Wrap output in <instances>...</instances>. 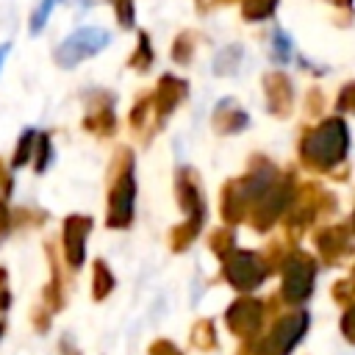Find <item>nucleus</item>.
<instances>
[{"label": "nucleus", "mask_w": 355, "mask_h": 355, "mask_svg": "<svg viewBox=\"0 0 355 355\" xmlns=\"http://www.w3.org/2000/svg\"><path fill=\"white\" fill-rule=\"evenodd\" d=\"M277 175H280V172H277V166H275L272 161L255 155L252 164H250V169H247L241 178H233V180H227V183L222 186V191H219V214H222V219H225L227 225L244 222V216L250 214V208H252V202L258 200V194H261Z\"/></svg>", "instance_id": "f03ea898"}, {"label": "nucleus", "mask_w": 355, "mask_h": 355, "mask_svg": "<svg viewBox=\"0 0 355 355\" xmlns=\"http://www.w3.org/2000/svg\"><path fill=\"white\" fill-rule=\"evenodd\" d=\"M83 130L94 136H111L116 130V114H114V94L108 92H94L86 100V116H83Z\"/></svg>", "instance_id": "4468645a"}, {"label": "nucleus", "mask_w": 355, "mask_h": 355, "mask_svg": "<svg viewBox=\"0 0 355 355\" xmlns=\"http://www.w3.org/2000/svg\"><path fill=\"white\" fill-rule=\"evenodd\" d=\"M266 322V302L255 297H239L227 311H225V324L230 333H236L244 341H252Z\"/></svg>", "instance_id": "f8f14e48"}, {"label": "nucleus", "mask_w": 355, "mask_h": 355, "mask_svg": "<svg viewBox=\"0 0 355 355\" xmlns=\"http://www.w3.org/2000/svg\"><path fill=\"white\" fill-rule=\"evenodd\" d=\"M8 53H11V44H8V42H6V44H0V69H3L6 58H8Z\"/></svg>", "instance_id": "79ce46f5"}, {"label": "nucleus", "mask_w": 355, "mask_h": 355, "mask_svg": "<svg viewBox=\"0 0 355 355\" xmlns=\"http://www.w3.org/2000/svg\"><path fill=\"white\" fill-rule=\"evenodd\" d=\"M3 333H6V322H0V338H3Z\"/></svg>", "instance_id": "c03bdc74"}, {"label": "nucleus", "mask_w": 355, "mask_h": 355, "mask_svg": "<svg viewBox=\"0 0 355 355\" xmlns=\"http://www.w3.org/2000/svg\"><path fill=\"white\" fill-rule=\"evenodd\" d=\"M11 305V291H8V272L0 266V313Z\"/></svg>", "instance_id": "c9c22d12"}, {"label": "nucleus", "mask_w": 355, "mask_h": 355, "mask_svg": "<svg viewBox=\"0 0 355 355\" xmlns=\"http://www.w3.org/2000/svg\"><path fill=\"white\" fill-rule=\"evenodd\" d=\"M336 208V197H330L319 183H305L300 189H294V197L286 208V230H291L294 236H300L305 227L313 225V219L319 214H327Z\"/></svg>", "instance_id": "423d86ee"}, {"label": "nucleus", "mask_w": 355, "mask_h": 355, "mask_svg": "<svg viewBox=\"0 0 355 355\" xmlns=\"http://www.w3.org/2000/svg\"><path fill=\"white\" fill-rule=\"evenodd\" d=\"M155 61V53H153V44H150V33L147 31H139V44L133 50V55L128 58V67L136 69V72H147Z\"/></svg>", "instance_id": "aec40b11"}, {"label": "nucleus", "mask_w": 355, "mask_h": 355, "mask_svg": "<svg viewBox=\"0 0 355 355\" xmlns=\"http://www.w3.org/2000/svg\"><path fill=\"white\" fill-rule=\"evenodd\" d=\"M352 108V83H344V89H341V97H338V103H336V111H349Z\"/></svg>", "instance_id": "e433bc0d"}, {"label": "nucleus", "mask_w": 355, "mask_h": 355, "mask_svg": "<svg viewBox=\"0 0 355 355\" xmlns=\"http://www.w3.org/2000/svg\"><path fill=\"white\" fill-rule=\"evenodd\" d=\"M272 58L277 64H288V58H291V36L280 28L272 31Z\"/></svg>", "instance_id": "cd10ccee"}, {"label": "nucleus", "mask_w": 355, "mask_h": 355, "mask_svg": "<svg viewBox=\"0 0 355 355\" xmlns=\"http://www.w3.org/2000/svg\"><path fill=\"white\" fill-rule=\"evenodd\" d=\"M211 125L216 133L222 136H233L239 130H244L250 125V114L233 100V97H225L214 105V114H211Z\"/></svg>", "instance_id": "f3484780"}, {"label": "nucleus", "mask_w": 355, "mask_h": 355, "mask_svg": "<svg viewBox=\"0 0 355 355\" xmlns=\"http://www.w3.org/2000/svg\"><path fill=\"white\" fill-rule=\"evenodd\" d=\"M92 233V216L69 214L61 225V250L69 269H80L86 261V239Z\"/></svg>", "instance_id": "ddd939ff"}, {"label": "nucleus", "mask_w": 355, "mask_h": 355, "mask_svg": "<svg viewBox=\"0 0 355 355\" xmlns=\"http://www.w3.org/2000/svg\"><path fill=\"white\" fill-rule=\"evenodd\" d=\"M194 47H197V33L194 31H180L172 42V61L189 64L191 55H194Z\"/></svg>", "instance_id": "4be33fe9"}, {"label": "nucleus", "mask_w": 355, "mask_h": 355, "mask_svg": "<svg viewBox=\"0 0 355 355\" xmlns=\"http://www.w3.org/2000/svg\"><path fill=\"white\" fill-rule=\"evenodd\" d=\"M147 119L153 122L150 94H144V97H139V100L133 103V108H130V128H133L136 133H141V130H144V125H147Z\"/></svg>", "instance_id": "c85d7f7f"}, {"label": "nucleus", "mask_w": 355, "mask_h": 355, "mask_svg": "<svg viewBox=\"0 0 355 355\" xmlns=\"http://www.w3.org/2000/svg\"><path fill=\"white\" fill-rule=\"evenodd\" d=\"M349 319H352V311L347 308V311H344V319H341V330H344L347 338H352V333H349Z\"/></svg>", "instance_id": "a19ab883"}, {"label": "nucleus", "mask_w": 355, "mask_h": 355, "mask_svg": "<svg viewBox=\"0 0 355 355\" xmlns=\"http://www.w3.org/2000/svg\"><path fill=\"white\" fill-rule=\"evenodd\" d=\"M175 197L180 211L186 214V219L172 227L169 233V247L175 252H183L194 244V239L200 236L202 225H205V200H202V189L197 180V172L191 166H180L175 172Z\"/></svg>", "instance_id": "20e7f679"}, {"label": "nucleus", "mask_w": 355, "mask_h": 355, "mask_svg": "<svg viewBox=\"0 0 355 355\" xmlns=\"http://www.w3.org/2000/svg\"><path fill=\"white\" fill-rule=\"evenodd\" d=\"M308 324H311V316L305 311H294L288 316H280L272 324V330L258 344H252V355H291L297 341L305 336Z\"/></svg>", "instance_id": "1a4fd4ad"}, {"label": "nucleus", "mask_w": 355, "mask_h": 355, "mask_svg": "<svg viewBox=\"0 0 355 355\" xmlns=\"http://www.w3.org/2000/svg\"><path fill=\"white\" fill-rule=\"evenodd\" d=\"M14 230V222H11V208H8V202L0 197V241L3 239H8V233Z\"/></svg>", "instance_id": "473e14b6"}, {"label": "nucleus", "mask_w": 355, "mask_h": 355, "mask_svg": "<svg viewBox=\"0 0 355 355\" xmlns=\"http://www.w3.org/2000/svg\"><path fill=\"white\" fill-rule=\"evenodd\" d=\"M239 61H241V47H239V44H230V47H225V50L216 55L214 72H216V75H233L236 67H239Z\"/></svg>", "instance_id": "a878e982"}, {"label": "nucleus", "mask_w": 355, "mask_h": 355, "mask_svg": "<svg viewBox=\"0 0 355 355\" xmlns=\"http://www.w3.org/2000/svg\"><path fill=\"white\" fill-rule=\"evenodd\" d=\"M136 205V158L128 147L114 153L108 166V197H105V225L114 230H125L133 222Z\"/></svg>", "instance_id": "7ed1b4c3"}, {"label": "nucleus", "mask_w": 355, "mask_h": 355, "mask_svg": "<svg viewBox=\"0 0 355 355\" xmlns=\"http://www.w3.org/2000/svg\"><path fill=\"white\" fill-rule=\"evenodd\" d=\"M208 244H211V250H214L216 258H227V255L236 250V236H233L230 227H219V230L211 233Z\"/></svg>", "instance_id": "393cba45"}, {"label": "nucleus", "mask_w": 355, "mask_h": 355, "mask_svg": "<svg viewBox=\"0 0 355 355\" xmlns=\"http://www.w3.org/2000/svg\"><path fill=\"white\" fill-rule=\"evenodd\" d=\"M58 6V0H42L39 6H36V11L31 14V33H39L42 28H44V22L50 19V11Z\"/></svg>", "instance_id": "c756f323"}, {"label": "nucleus", "mask_w": 355, "mask_h": 355, "mask_svg": "<svg viewBox=\"0 0 355 355\" xmlns=\"http://www.w3.org/2000/svg\"><path fill=\"white\" fill-rule=\"evenodd\" d=\"M263 100H266V108L272 116L277 119H286L294 108V89H291V80L286 72L275 69V72H266L263 75Z\"/></svg>", "instance_id": "2eb2a0df"}, {"label": "nucleus", "mask_w": 355, "mask_h": 355, "mask_svg": "<svg viewBox=\"0 0 355 355\" xmlns=\"http://www.w3.org/2000/svg\"><path fill=\"white\" fill-rule=\"evenodd\" d=\"M114 286H116V280H114V272L108 269V263L105 261H94L92 263V297L100 302V300H105L111 291H114Z\"/></svg>", "instance_id": "6ab92c4d"}, {"label": "nucleus", "mask_w": 355, "mask_h": 355, "mask_svg": "<svg viewBox=\"0 0 355 355\" xmlns=\"http://www.w3.org/2000/svg\"><path fill=\"white\" fill-rule=\"evenodd\" d=\"M47 258H50V283H47V286H44V291H42V308H44L47 313H55V311H61V308H64L67 294H64L61 266H58L55 252H53V247H50V244H47Z\"/></svg>", "instance_id": "a211bd4d"}, {"label": "nucleus", "mask_w": 355, "mask_h": 355, "mask_svg": "<svg viewBox=\"0 0 355 355\" xmlns=\"http://www.w3.org/2000/svg\"><path fill=\"white\" fill-rule=\"evenodd\" d=\"M305 108H308V114H319V111H322V92H319V89H311V92H308Z\"/></svg>", "instance_id": "4c0bfd02"}, {"label": "nucleus", "mask_w": 355, "mask_h": 355, "mask_svg": "<svg viewBox=\"0 0 355 355\" xmlns=\"http://www.w3.org/2000/svg\"><path fill=\"white\" fill-rule=\"evenodd\" d=\"M227 3H236V0H197V11H208L214 6H227Z\"/></svg>", "instance_id": "ea45409f"}, {"label": "nucleus", "mask_w": 355, "mask_h": 355, "mask_svg": "<svg viewBox=\"0 0 355 355\" xmlns=\"http://www.w3.org/2000/svg\"><path fill=\"white\" fill-rule=\"evenodd\" d=\"M111 6L116 11V22L122 28H133V22H136V6H133V0H111Z\"/></svg>", "instance_id": "7c9ffc66"}, {"label": "nucleus", "mask_w": 355, "mask_h": 355, "mask_svg": "<svg viewBox=\"0 0 355 355\" xmlns=\"http://www.w3.org/2000/svg\"><path fill=\"white\" fill-rule=\"evenodd\" d=\"M349 150V128L341 116H327L316 128H308L300 139V164L311 172H333Z\"/></svg>", "instance_id": "f257e3e1"}, {"label": "nucleus", "mask_w": 355, "mask_h": 355, "mask_svg": "<svg viewBox=\"0 0 355 355\" xmlns=\"http://www.w3.org/2000/svg\"><path fill=\"white\" fill-rule=\"evenodd\" d=\"M280 269H283V300L291 305L305 302L313 294V283H316L313 255H308L302 250H291L280 261Z\"/></svg>", "instance_id": "6e6552de"}, {"label": "nucleus", "mask_w": 355, "mask_h": 355, "mask_svg": "<svg viewBox=\"0 0 355 355\" xmlns=\"http://www.w3.org/2000/svg\"><path fill=\"white\" fill-rule=\"evenodd\" d=\"M111 33L105 28H97V25H86V28H78L72 31L55 50H53V61L61 67V69H72L78 67L80 61L97 55L100 50H105Z\"/></svg>", "instance_id": "0eeeda50"}, {"label": "nucleus", "mask_w": 355, "mask_h": 355, "mask_svg": "<svg viewBox=\"0 0 355 355\" xmlns=\"http://www.w3.org/2000/svg\"><path fill=\"white\" fill-rule=\"evenodd\" d=\"M31 161H33V172L36 175H42L50 166V161H53V141H50L47 133H36V150H33Z\"/></svg>", "instance_id": "5701e85b"}, {"label": "nucleus", "mask_w": 355, "mask_h": 355, "mask_svg": "<svg viewBox=\"0 0 355 355\" xmlns=\"http://www.w3.org/2000/svg\"><path fill=\"white\" fill-rule=\"evenodd\" d=\"M191 344L200 347V349H214V344H216V330H214V322H211V319H200V322L191 327Z\"/></svg>", "instance_id": "bb28decb"}, {"label": "nucleus", "mask_w": 355, "mask_h": 355, "mask_svg": "<svg viewBox=\"0 0 355 355\" xmlns=\"http://www.w3.org/2000/svg\"><path fill=\"white\" fill-rule=\"evenodd\" d=\"M189 97V80L178 75H161L155 92L150 94V111H153V133L164 128V122L172 116V111Z\"/></svg>", "instance_id": "9b49d317"}, {"label": "nucleus", "mask_w": 355, "mask_h": 355, "mask_svg": "<svg viewBox=\"0 0 355 355\" xmlns=\"http://www.w3.org/2000/svg\"><path fill=\"white\" fill-rule=\"evenodd\" d=\"M33 144H36V130L33 128H25L17 147H14V158H11V166H25L33 155Z\"/></svg>", "instance_id": "b1692460"}, {"label": "nucleus", "mask_w": 355, "mask_h": 355, "mask_svg": "<svg viewBox=\"0 0 355 355\" xmlns=\"http://www.w3.org/2000/svg\"><path fill=\"white\" fill-rule=\"evenodd\" d=\"M294 189H297V183H294V172L288 169V172H280L261 194H258V200L252 202V208H250V222H252V227L258 230V233H266L283 214H286V208H288V202H291V197H294Z\"/></svg>", "instance_id": "39448f33"}, {"label": "nucleus", "mask_w": 355, "mask_h": 355, "mask_svg": "<svg viewBox=\"0 0 355 355\" xmlns=\"http://www.w3.org/2000/svg\"><path fill=\"white\" fill-rule=\"evenodd\" d=\"M61 355H80V349L75 347V341H72L69 336L61 338Z\"/></svg>", "instance_id": "58836bf2"}, {"label": "nucleus", "mask_w": 355, "mask_h": 355, "mask_svg": "<svg viewBox=\"0 0 355 355\" xmlns=\"http://www.w3.org/2000/svg\"><path fill=\"white\" fill-rule=\"evenodd\" d=\"M333 300L341 302V305H349V300H352V280L349 277H344L333 286Z\"/></svg>", "instance_id": "2f4dec72"}, {"label": "nucleus", "mask_w": 355, "mask_h": 355, "mask_svg": "<svg viewBox=\"0 0 355 355\" xmlns=\"http://www.w3.org/2000/svg\"><path fill=\"white\" fill-rule=\"evenodd\" d=\"M330 3H336V6H341V8H347V6H349V0H330Z\"/></svg>", "instance_id": "37998d69"}, {"label": "nucleus", "mask_w": 355, "mask_h": 355, "mask_svg": "<svg viewBox=\"0 0 355 355\" xmlns=\"http://www.w3.org/2000/svg\"><path fill=\"white\" fill-rule=\"evenodd\" d=\"M280 0H241V17L247 22H261L275 14Z\"/></svg>", "instance_id": "412c9836"}, {"label": "nucleus", "mask_w": 355, "mask_h": 355, "mask_svg": "<svg viewBox=\"0 0 355 355\" xmlns=\"http://www.w3.org/2000/svg\"><path fill=\"white\" fill-rule=\"evenodd\" d=\"M11 189H14V178H11L8 166H6L3 161H0V197H3V200H8Z\"/></svg>", "instance_id": "f704fd0d"}, {"label": "nucleus", "mask_w": 355, "mask_h": 355, "mask_svg": "<svg viewBox=\"0 0 355 355\" xmlns=\"http://www.w3.org/2000/svg\"><path fill=\"white\" fill-rule=\"evenodd\" d=\"M147 355H183L172 341H166V338H161V341H153L150 344V352Z\"/></svg>", "instance_id": "72a5a7b5"}, {"label": "nucleus", "mask_w": 355, "mask_h": 355, "mask_svg": "<svg viewBox=\"0 0 355 355\" xmlns=\"http://www.w3.org/2000/svg\"><path fill=\"white\" fill-rule=\"evenodd\" d=\"M222 275L236 291H252L266 280L269 269H266V263L258 252L233 250L227 258H222Z\"/></svg>", "instance_id": "9d476101"}, {"label": "nucleus", "mask_w": 355, "mask_h": 355, "mask_svg": "<svg viewBox=\"0 0 355 355\" xmlns=\"http://www.w3.org/2000/svg\"><path fill=\"white\" fill-rule=\"evenodd\" d=\"M313 241H316V252L322 255L324 263H338L352 250V236H349V225L347 222L322 227L313 236Z\"/></svg>", "instance_id": "dca6fc26"}]
</instances>
